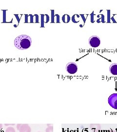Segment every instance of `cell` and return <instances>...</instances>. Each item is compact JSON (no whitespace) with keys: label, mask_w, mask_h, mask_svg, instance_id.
Here are the masks:
<instances>
[{"label":"cell","mask_w":117,"mask_h":132,"mask_svg":"<svg viewBox=\"0 0 117 132\" xmlns=\"http://www.w3.org/2000/svg\"><path fill=\"white\" fill-rule=\"evenodd\" d=\"M31 38L27 35H21L15 38L14 45L20 50H25L31 46Z\"/></svg>","instance_id":"6da1fadb"},{"label":"cell","mask_w":117,"mask_h":132,"mask_svg":"<svg viewBox=\"0 0 117 132\" xmlns=\"http://www.w3.org/2000/svg\"><path fill=\"white\" fill-rule=\"evenodd\" d=\"M108 102L112 108L117 110V93L110 95L108 99Z\"/></svg>","instance_id":"7a4b0ae2"},{"label":"cell","mask_w":117,"mask_h":132,"mask_svg":"<svg viewBox=\"0 0 117 132\" xmlns=\"http://www.w3.org/2000/svg\"><path fill=\"white\" fill-rule=\"evenodd\" d=\"M66 70L69 73L74 74L78 71V66L74 62H69L66 65Z\"/></svg>","instance_id":"3957f363"},{"label":"cell","mask_w":117,"mask_h":132,"mask_svg":"<svg viewBox=\"0 0 117 132\" xmlns=\"http://www.w3.org/2000/svg\"><path fill=\"white\" fill-rule=\"evenodd\" d=\"M89 44L92 47H98L101 44L100 38L97 36H92L89 38Z\"/></svg>","instance_id":"277c9868"},{"label":"cell","mask_w":117,"mask_h":132,"mask_svg":"<svg viewBox=\"0 0 117 132\" xmlns=\"http://www.w3.org/2000/svg\"><path fill=\"white\" fill-rule=\"evenodd\" d=\"M20 132H31V128L28 124H22L21 128L19 130Z\"/></svg>","instance_id":"5b68a950"},{"label":"cell","mask_w":117,"mask_h":132,"mask_svg":"<svg viewBox=\"0 0 117 132\" xmlns=\"http://www.w3.org/2000/svg\"><path fill=\"white\" fill-rule=\"evenodd\" d=\"M109 71L110 73L114 76L117 75V63H114L109 68Z\"/></svg>","instance_id":"8992f818"},{"label":"cell","mask_w":117,"mask_h":132,"mask_svg":"<svg viewBox=\"0 0 117 132\" xmlns=\"http://www.w3.org/2000/svg\"><path fill=\"white\" fill-rule=\"evenodd\" d=\"M90 127L93 132L98 131L101 129V126L99 124H91L90 125Z\"/></svg>","instance_id":"52a82bcc"},{"label":"cell","mask_w":117,"mask_h":132,"mask_svg":"<svg viewBox=\"0 0 117 132\" xmlns=\"http://www.w3.org/2000/svg\"><path fill=\"white\" fill-rule=\"evenodd\" d=\"M5 132H16L15 129L12 127H9L6 128Z\"/></svg>","instance_id":"ba28073f"},{"label":"cell","mask_w":117,"mask_h":132,"mask_svg":"<svg viewBox=\"0 0 117 132\" xmlns=\"http://www.w3.org/2000/svg\"><path fill=\"white\" fill-rule=\"evenodd\" d=\"M46 132H53V126H48L46 130Z\"/></svg>","instance_id":"9c48e42d"},{"label":"cell","mask_w":117,"mask_h":132,"mask_svg":"<svg viewBox=\"0 0 117 132\" xmlns=\"http://www.w3.org/2000/svg\"><path fill=\"white\" fill-rule=\"evenodd\" d=\"M107 23H110V20H111V18H110V10H107Z\"/></svg>","instance_id":"30bf717a"},{"label":"cell","mask_w":117,"mask_h":132,"mask_svg":"<svg viewBox=\"0 0 117 132\" xmlns=\"http://www.w3.org/2000/svg\"><path fill=\"white\" fill-rule=\"evenodd\" d=\"M95 14H94V11H93L91 14H90V16H91V22L92 23H94L95 22V21H94V16Z\"/></svg>","instance_id":"8fae6325"},{"label":"cell","mask_w":117,"mask_h":132,"mask_svg":"<svg viewBox=\"0 0 117 132\" xmlns=\"http://www.w3.org/2000/svg\"><path fill=\"white\" fill-rule=\"evenodd\" d=\"M100 15H101V20H102V21H101V22L102 23H105V20H104V17H105V16H104V15H103V14H100Z\"/></svg>","instance_id":"7c38bea8"},{"label":"cell","mask_w":117,"mask_h":132,"mask_svg":"<svg viewBox=\"0 0 117 132\" xmlns=\"http://www.w3.org/2000/svg\"><path fill=\"white\" fill-rule=\"evenodd\" d=\"M75 15H74L73 16H72V22H73V23H79V21H76V20H75Z\"/></svg>","instance_id":"4fadbf2b"},{"label":"cell","mask_w":117,"mask_h":132,"mask_svg":"<svg viewBox=\"0 0 117 132\" xmlns=\"http://www.w3.org/2000/svg\"><path fill=\"white\" fill-rule=\"evenodd\" d=\"M80 16H81V17L82 18V19H83V20L84 21V24L85 23V22H86V19L85 18V17H84V14H80Z\"/></svg>","instance_id":"5bb4252c"},{"label":"cell","mask_w":117,"mask_h":132,"mask_svg":"<svg viewBox=\"0 0 117 132\" xmlns=\"http://www.w3.org/2000/svg\"><path fill=\"white\" fill-rule=\"evenodd\" d=\"M52 11V23H54V10H51Z\"/></svg>","instance_id":"9a60e30c"},{"label":"cell","mask_w":117,"mask_h":132,"mask_svg":"<svg viewBox=\"0 0 117 132\" xmlns=\"http://www.w3.org/2000/svg\"><path fill=\"white\" fill-rule=\"evenodd\" d=\"M56 16H57V23H60V16H59V15H58V14H56Z\"/></svg>","instance_id":"2e32d148"},{"label":"cell","mask_w":117,"mask_h":132,"mask_svg":"<svg viewBox=\"0 0 117 132\" xmlns=\"http://www.w3.org/2000/svg\"><path fill=\"white\" fill-rule=\"evenodd\" d=\"M115 15H116V14H114L113 16L111 18V19L112 20V21L114 23H117V22L115 21V20L114 19V16Z\"/></svg>","instance_id":"e0dca14e"},{"label":"cell","mask_w":117,"mask_h":132,"mask_svg":"<svg viewBox=\"0 0 117 132\" xmlns=\"http://www.w3.org/2000/svg\"><path fill=\"white\" fill-rule=\"evenodd\" d=\"M22 124H18L17 125V130H18V131H19V130H20V128H21V126Z\"/></svg>","instance_id":"ac0fdd59"},{"label":"cell","mask_w":117,"mask_h":132,"mask_svg":"<svg viewBox=\"0 0 117 132\" xmlns=\"http://www.w3.org/2000/svg\"><path fill=\"white\" fill-rule=\"evenodd\" d=\"M66 14L65 15H64L63 16H62V21L64 22V23H66V22H65V16H66Z\"/></svg>","instance_id":"d6986e66"},{"label":"cell","mask_w":117,"mask_h":132,"mask_svg":"<svg viewBox=\"0 0 117 132\" xmlns=\"http://www.w3.org/2000/svg\"><path fill=\"white\" fill-rule=\"evenodd\" d=\"M5 126H10V125H11V126H14L15 124H5Z\"/></svg>","instance_id":"ffe728a7"},{"label":"cell","mask_w":117,"mask_h":132,"mask_svg":"<svg viewBox=\"0 0 117 132\" xmlns=\"http://www.w3.org/2000/svg\"><path fill=\"white\" fill-rule=\"evenodd\" d=\"M67 17H68V19H67V23H68V22H69V21H70V17H69V15H67Z\"/></svg>","instance_id":"44dd1931"},{"label":"cell","mask_w":117,"mask_h":132,"mask_svg":"<svg viewBox=\"0 0 117 132\" xmlns=\"http://www.w3.org/2000/svg\"><path fill=\"white\" fill-rule=\"evenodd\" d=\"M46 16H47V23L49 21V16L47 15H46Z\"/></svg>","instance_id":"7402d4cb"},{"label":"cell","mask_w":117,"mask_h":132,"mask_svg":"<svg viewBox=\"0 0 117 132\" xmlns=\"http://www.w3.org/2000/svg\"><path fill=\"white\" fill-rule=\"evenodd\" d=\"M101 18H98L97 20V22L98 23H101V21H100V20H101Z\"/></svg>","instance_id":"603a6c76"},{"label":"cell","mask_w":117,"mask_h":132,"mask_svg":"<svg viewBox=\"0 0 117 132\" xmlns=\"http://www.w3.org/2000/svg\"><path fill=\"white\" fill-rule=\"evenodd\" d=\"M107 132H117L116 131H114V130H109V131H108Z\"/></svg>","instance_id":"cb8c5ba5"},{"label":"cell","mask_w":117,"mask_h":132,"mask_svg":"<svg viewBox=\"0 0 117 132\" xmlns=\"http://www.w3.org/2000/svg\"><path fill=\"white\" fill-rule=\"evenodd\" d=\"M3 128V125L2 124H0V130L2 129Z\"/></svg>","instance_id":"d4e9b609"},{"label":"cell","mask_w":117,"mask_h":132,"mask_svg":"<svg viewBox=\"0 0 117 132\" xmlns=\"http://www.w3.org/2000/svg\"><path fill=\"white\" fill-rule=\"evenodd\" d=\"M76 15H77V17H78V18H79V17H80V16H79V15H77V14H76Z\"/></svg>","instance_id":"484cf974"},{"label":"cell","mask_w":117,"mask_h":132,"mask_svg":"<svg viewBox=\"0 0 117 132\" xmlns=\"http://www.w3.org/2000/svg\"><path fill=\"white\" fill-rule=\"evenodd\" d=\"M80 27H81V28H82V27H83V25H82H82H80Z\"/></svg>","instance_id":"4316f807"},{"label":"cell","mask_w":117,"mask_h":132,"mask_svg":"<svg viewBox=\"0 0 117 132\" xmlns=\"http://www.w3.org/2000/svg\"></svg>","instance_id":"83f0119b"}]
</instances>
